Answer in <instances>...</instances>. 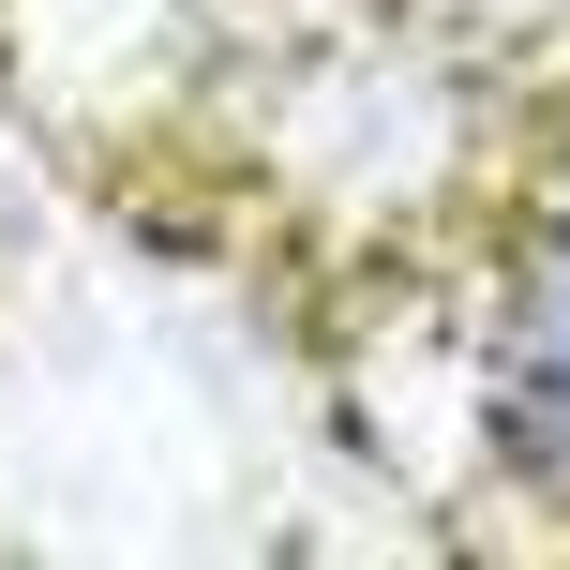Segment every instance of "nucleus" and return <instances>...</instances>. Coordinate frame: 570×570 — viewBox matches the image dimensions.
Segmentation results:
<instances>
[{
  "label": "nucleus",
  "instance_id": "f257e3e1",
  "mask_svg": "<svg viewBox=\"0 0 570 570\" xmlns=\"http://www.w3.org/2000/svg\"><path fill=\"white\" fill-rule=\"evenodd\" d=\"M511 391H525V421H541V435H556V465H570V196H556L541 271H525V345H511Z\"/></svg>",
  "mask_w": 570,
  "mask_h": 570
}]
</instances>
